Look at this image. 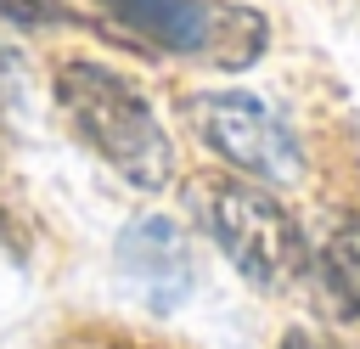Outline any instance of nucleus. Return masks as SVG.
<instances>
[{
    "label": "nucleus",
    "mask_w": 360,
    "mask_h": 349,
    "mask_svg": "<svg viewBox=\"0 0 360 349\" xmlns=\"http://www.w3.org/2000/svg\"><path fill=\"white\" fill-rule=\"evenodd\" d=\"M118 265L146 293V304H158V310L191 287V248L169 220H135L118 242Z\"/></svg>",
    "instance_id": "39448f33"
},
{
    "label": "nucleus",
    "mask_w": 360,
    "mask_h": 349,
    "mask_svg": "<svg viewBox=\"0 0 360 349\" xmlns=\"http://www.w3.org/2000/svg\"><path fill=\"white\" fill-rule=\"evenodd\" d=\"M281 349H321V343H315V338H309V332H292V338H287V343H281Z\"/></svg>",
    "instance_id": "6e6552de"
},
{
    "label": "nucleus",
    "mask_w": 360,
    "mask_h": 349,
    "mask_svg": "<svg viewBox=\"0 0 360 349\" xmlns=\"http://www.w3.org/2000/svg\"><path fill=\"white\" fill-rule=\"evenodd\" d=\"M56 101H62L68 124L79 129V141L101 163H112L129 186L163 191L174 180V141L124 73L73 56L56 68Z\"/></svg>",
    "instance_id": "f257e3e1"
},
{
    "label": "nucleus",
    "mask_w": 360,
    "mask_h": 349,
    "mask_svg": "<svg viewBox=\"0 0 360 349\" xmlns=\"http://www.w3.org/2000/svg\"><path fill=\"white\" fill-rule=\"evenodd\" d=\"M191 118L202 129V141L248 180L259 186H287L298 180L304 169V152H298V135L276 118V107H264L259 96L248 90H208L191 101Z\"/></svg>",
    "instance_id": "20e7f679"
},
{
    "label": "nucleus",
    "mask_w": 360,
    "mask_h": 349,
    "mask_svg": "<svg viewBox=\"0 0 360 349\" xmlns=\"http://www.w3.org/2000/svg\"><path fill=\"white\" fill-rule=\"evenodd\" d=\"M315 276H321V293L326 304L354 321L360 315V220H338L315 253Z\"/></svg>",
    "instance_id": "423d86ee"
},
{
    "label": "nucleus",
    "mask_w": 360,
    "mask_h": 349,
    "mask_svg": "<svg viewBox=\"0 0 360 349\" xmlns=\"http://www.w3.org/2000/svg\"><path fill=\"white\" fill-rule=\"evenodd\" d=\"M0 17L17 23V28H51V23L68 17V6L62 0H0Z\"/></svg>",
    "instance_id": "0eeeda50"
},
{
    "label": "nucleus",
    "mask_w": 360,
    "mask_h": 349,
    "mask_svg": "<svg viewBox=\"0 0 360 349\" xmlns=\"http://www.w3.org/2000/svg\"><path fill=\"white\" fill-rule=\"evenodd\" d=\"M197 214L214 236V248L264 293H287L304 265H309V248H304V231L298 220L248 174H214L197 186Z\"/></svg>",
    "instance_id": "f03ea898"
},
{
    "label": "nucleus",
    "mask_w": 360,
    "mask_h": 349,
    "mask_svg": "<svg viewBox=\"0 0 360 349\" xmlns=\"http://www.w3.org/2000/svg\"><path fill=\"white\" fill-rule=\"evenodd\" d=\"M101 6L124 34L169 56H214L236 68V62H253L264 45V23L253 11H231L214 0H101Z\"/></svg>",
    "instance_id": "7ed1b4c3"
}]
</instances>
